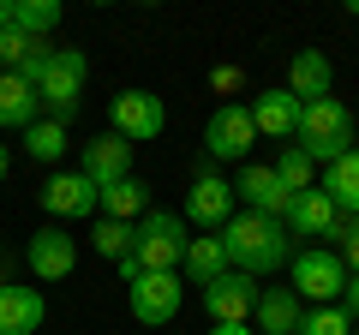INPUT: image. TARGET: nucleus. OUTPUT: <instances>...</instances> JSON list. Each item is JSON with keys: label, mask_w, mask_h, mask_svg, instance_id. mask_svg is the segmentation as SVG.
<instances>
[{"label": "nucleus", "mask_w": 359, "mask_h": 335, "mask_svg": "<svg viewBox=\"0 0 359 335\" xmlns=\"http://www.w3.org/2000/svg\"><path fill=\"white\" fill-rule=\"evenodd\" d=\"M222 245H228V264L240 275H269L294 258V233L276 216H252V210H233V221L222 228Z\"/></svg>", "instance_id": "f257e3e1"}, {"label": "nucleus", "mask_w": 359, "mask_h": 335, "mask_svg": "<svg viewBox=\"0 0 359 335\" xmlns=\"http://www.w3.org/2000/svg\"><path fill=\"white\" fill-rule=\"evenodd\" d=\"M186 245H192L186 221H180L174 210H150V216L132 228V252L114 264V270H120V282H138V275L180 270V264H186Z\"/></svg>", "instance_id": "f03ea898"}, {"label": "nucleus", "mask_w": 359, "mask_h": 335, "mask_svg": "<svg viewBox=\"0 0 359 335\" xmlns=\"http://www.w3.org/2000/svg\"><path fill=\"white\" fill-rule=\"evenodd\" d=\"M84 78H90L84 48H54L48 66H42V78H36L42 120H60V126H72V114L84 108Z\"/></svg>", "instance_id": "7ed1b4c3"}, {"label": "nucleus", "mask_w": 359, "mask_h": 335, "mask_svg": "<svg viewBox=\"0 0 359 335\" xmlns=\"http://www.w3.org/2000/svg\"><path fill=\"white\" fill-rule=\"evenodd\" d=\"M299 150L311 156V162H341L347 150H353V114H347V102H335V96H323V102H306V114H299Z\"/></svg>", "instance_id": "20e7f679"}, {"label": "nucleus", "mask_w": 359, "mask_h": 335, "mask_svg": "<svg viewBox=\"0 0 359 335\" xmlns=\"http://www.w3.org/2000/svg\"><path fill=\"white\" fill-rule=\"evenodd\" d=\"M287 275H294V294L311 299V306H341L347 294V264L335 245H306L287 258Z\"/></svg>", "instance_id": "39448f33"}, {"label": "nucleus", "mask_w": 359, "mask_h": 335, "mask_svg": "<svg viewBox=\"0 0 359 335\" xmlns=\"http://www.w3.org/2000/svg\"><path fill=\"white\" fill-rule=\"evenodd\" d=\"M257 144V126H252V108L245 102H222L204 126V162H245Z\"/></svg>", "instance_id": "423d86ee"}, {"label": "nucleus", "mask_w": 359, "mask_h": 335, "mask_svg": "<svg viewBox=\"0 0 359 335\" xmlns=\"http://www.w3.org/2000/svg\"><path fill=\"white\" fill-rule=\"evenodd\" d=\"M233 198H240L252 216H276V221H287V210H294V192L282 186V174H276L269 162H240Z\"/></svg>", "instance_id": "0eeeda50"}, {"label": "nucleus", "mask_w": 359, "mask_h": 335, "mask_svg": "<svg viewBox=\"0 0 359 335\" xmlns=\"http://www.w3.org/2000/svg\"><path fill=\"white\" fill-rule=\"evenodd\" d=\"M233 204H240V198H233V186L204 162V168L192 174V192H186V221H198L204 233H222V228L233 221Z\"/></svg>", "instance_id": "6e6552de"}, {"label": "nucleus", "mask_w": 359, "mask_h": 335, "mask_svg": "<svg viewBox=\"0 0 359 335\" xmlns=\"http://www.w3.org/2000/svg\"><path fill=\"white\" fill-rule=\"evenodd\" d=\"M108 120H114L108 132H120L126 144H150V138H162L168 108H162V96H156V90H120L114 108H108Z\"/></svg>", "instance_id": "1a4fd4ad"}, {"label": "nucleus", "mask_w": 359, "mask_h": 335, "mask_svg": "<svg viewBox=\"0 0 359 335\" xmlns=\"http://www.w3.org/2000/svg\"><path fill=\"white\" fill-rule=\"evenodd\" d=\"M132 287V317L144 323V329H162V323H174L180 317V270H162V275H138V282H126Z\"/></svg>", "instance_id": "9d476101"}, {"label": "nucleus", "mask_w": 359, "mask_h": 335, "mask_svg": "<svg viewBox=\"0 0 359 335\" xmlns=\"http://www.w3.org/2000/svg\"><path fill=\"white\" fill-rule=\"evenodd\" d=\"M282 228L294 233V240H330V245H335V240H341V228H347V216L330 204V192H323V186H311V192L294 198V210H287Z\"/></svg>", "instance_id": "9b49d317"}, {"label": "nucleus", "mask_w": 359, "mask_h": 335, "mask_svg": "<svg viewBox=\"0 0 359 335\" xmlns=\"http://www.w3.org/2000/svg\"><path fill=\"white\" fill-rule=\"evenodd\" d=\"M25 264L36 270V282H66L78 264V240L66 228H36L25 240Z\"/></svg>", "instance_id": "f8f14e48"}, {"label": "nucleus", "mask_w": 359, "mask_h": 335, "mask_svg": "<svg viewBox=\"0 0 359 335\" xmlns=\"http://www.w3.org/2000/svg\"><path fill=\"white\" fill-rule=\"evenodd\" d=\"M78 174H84L96 192H108L114 180H126L132 174V144L120 138V132H102V138H84V162H78Z\"/></svg>", "instance_id": "ddd939ff"}, {"label": "nucleus", "mask_w": 359, "mask_h": 335, "mask_svg": "<svg viewBox=\"0 0 359 335\" xmlns=\"http://www.w3.org/2000/svg\"><path fill=\"white\" fill-rule=\"evenodd\" d=\"M257 275H240V270H228L222 282H210L204 287V311H210V323H245L257 311Z\"/></svg>", "instance_id": "4468645a"}, {"label": "nucleus", "mask_w": 359, "mask_h": 335, "mask_svg": "<svg viewBox=\"0 0 359 335\" xmlns=\"http://www.w3.org/2000/svg\"><path fill=\"white\" fill-rule=\"evenodd\" d=\"M245 108H252L257 138H276V144H282V138H299V114H306V102H299L287 84H282V90H264L257 102H245Z\"/></svg>", "instance_id": "2eb2a0df"}, {"label": "nucleus", "mask_w": 359, "mask_h": 335, "mask_svg": "<svg viewBox=\"0 0 359 335\" xmlns=\"http://www.w3.org/2000/svg\"><path fill=\"white\" fill-rule=\"evenodd\" d=\"M42 210H48V216H60V221H72V216H90V210H102V192H96V186L84 180V174H54L48 186H42Z\"/></svg>", "instance_id": "dca6fc26"}, {"label": "nucleus", "mask_w": 359, "mask_h": 335, "mask_svg": "<svg viewBox=\"0 0 359 335\" xmlns=\"http://www.w3.org/2000/svg\"><path fill=\"white\" fill-rule=\"evenodd\" d=\"M42 317H48L42 287H18V282L0 287V335H36Z\"/></svg>", "instance_id": "f3484780"}, {"label": "nucleus", "mask_w": 359, "mask_h": 335, "mask_svg": "<svg viewBox=\"0 0 359 335\" xmlns=\"http://www.w3.org/2000/svg\"><path fill=\"white\" fill-rule=\"evenodd\" d=\"M257 335H299V317H306V299L294 287H264L257 294Z\"/></svg>", "instance_id": "a211bd4d"}, {"label": "nucleus", "mask_w": 359, "mask_h": 335, "mask_svg": "<svg viewBox=\"0 0 359 335\" xmlns=\"http://www.w3.org/2000/svg\"><path fill=\"white\" fill-rule=\"evenodd\" d=\"M330 84H335L330 54H323V48H299L294 66H287V90H294L299 102H323V96H330Z\"/></svg>", "instance_id": "6ab92c4d"}, {"label": "nucleus", "mask_w": 359, "mask_h": 335, "mask_svg": "<svg viewBox=\"0 0 359 335\" xmlns=\"http://www.w3.org/2000/svg\"><path fill=\"white\" fill-rule=\"evenodd\" d=\"M233 264H228V245H222V233H204V240H192L186 245V264H180V275L192 287H210V282H222Z\"/></svg>", "instance_id": "aec40b11"}, {"label": "nucleus", "mask_w": 359, "mask_h": 335, "mask_svg": "<svg viewBox=\"0 0 359 335\" xmlns=\"http://www.w3.org/2000/svg\"><path fill=\"white\" fill-rule=\"evenodd\" d=\"M36 120H42L36 90H30L18 72H0V126H6V132H25V126H36Z\"/></svg>", "instance_id": "412c9836"}, {"label": "nucleus", "mask_w": 359, "mask_h": 335, "mask_svg": "<svg viewBox=\"0 0 359 335\" xmlns=\"http://www.w3.org/2000/svg\"><path fill=\"white\" fill-rule=\"evenodd\" d=\"M323 192H330V204L341 210V216H359V144L341 156V162L323 168Z\"/></svg>", "instance_id": "4be33fe9"}, {"label": "nucleus", "mask_w": 359, "mask_h": 335, "mask_svg": "<svg viewBox=\"0 0 359 335\" xmlns=\"http://www.w3.org/2000/svg\"><path fill=\"white\" fill-rule=\"evenodd\" d=\"M102 216H114V221H132V228H138V221L150 216V186H144L138 174L114 180V186L102 192Z\"/></svg>", "instance_id": "5701e85b"}, {"label": "nucleus", "mask_w": 359, "mask_h": 335, "mask_svg": "<svg viewBox=\"0 0 359 335\" xmlns=\"http://www.w3.org/2000/svg\"><path fill=\"white\" fill-rule=\"evenodd\" d=\"M269 168L282 174V186H287V192H294V198L318 186V162H311V156L299 150V144H282V150H276V162H269Z\"/></svg>", "instance_id": "b1692460"}, {"label": "nucleus", "mask_w": 359, "mask_h": 335, "mask_svg": "<svg viewBox=\"0 0 359 335\" xmlns=\"http://www.w3.org/2000/svg\"><path fill=\"white\" fill-rule=\"evenodd\" d=\"M60 18H66L60 0H13V30H25V36H48Z\"/></svg>", "instance_id": "393cba45"}, {"label": "nucleus", "mask_w": 359, "mask_h": 335, "mask_svg": "<svg viewBox=\"0 0 359 335\" xmlns=\"http://www.w3.org/2000/svg\"><path fill=\"white\" fill-rule=\"evenodd\" d=\"M25 156L54 168L66 156V126H60V120H36V126H25Z\"/></svg>", "instance_id": "a878e982"}, {"label": "nucleus", "mask_w": 359, "mask_h": 335, "mask_svg": "<svg viewBox=\"0 0 359 335\" xmlns=\"http://www.w3.org/2000/svg\"><path fill=\"white\" fill-rule=\"evenodd\" d=\"M48 54V42L42 36H25V30H0V72H18V66H30V60H42Z\"/></svg>", "instance_id": "bb28decb"}, {"label": "nucleus", "mask_w": 359, "mask_h": 335, "mask_svg": "<svg viewBox=\"0 0 359 335\" xmlns=\"http://www.w3.org/2000/svg\"><path fill=\"white\" fill-rule=\"evenodd\" d=\"M90 245H96V252H102L108 264H120V258L132 252V221H114V216H102L96 228H90Z\"/></svg>", "instance_id": "cd10ccee"}, {"label": "nucleus", "mask_w": 359, "mask_h": 335, "mask_svg": "<svg viewBox=\"0 0 359 335\" xmlns=\"http://www.w3.org/2000/svg\"><path fill=\"white\" fill-rule=\"evenodd\" d=\"M299 335H353V317H347L341 306H306Z\"/></svg>", "instance_id": "c85d7f7f"}, {"label": "nucleus", "mask_w": 359, "mask_h": 335, "mask_svg": "<svg viewBox=\"0 0 359 335\" xmlns=\"http://www.w3.org/2000/svg\"><path fill=\"white\" fill-rule=\"evenodd\" d=\"M335 252H341L347 275H359V216H347V228H341V240H335Z\"/></svg>", "instance_id": "c756f323"}, {"label": "nucleus", "mask_w": 359, "mask_h": 335, "mask_svg": "<svg viewBox=\"0 0 359 335\" xmlns=\"http://www.w3.org/2000/svg\"><path fill=\"white\" fill-rule=\"evenodd\" d=\"M341 311L359 323V275H347V294H341Z\"/></svg>", "instance_id": "7c9ffc66"}, {"label": "nucleus", "mask_w": 359, "mask_h": 335, "mask_svg": "<svg viewBox=\"0 0 359 335\" xmlns=\"http://www.w3.org/2000/svg\"><path fill=\"white\" fill-rule=\"evenodd\" d=\"M210 84H216V90H240V72H233V66H216V72H210Z\"/></svg>", "instance_id": "2f4dec72"}, {"label": "nucleus", "mask_w": 359, "mask_h": 335, "mask_svg": "<svg viewBox=\"0 0 359 335\" xmlns=\"http://www.w3.org/2000/svg\"><path fill=\"white\" fill-rule=\"evenodd\" d=\"M210 335H257V329H252V323H216Z\"/></svg>", "instance_id": "473e14b6"}, {"label": "nucleus", "mask_w": 359, "mask_h": 335, "mask_svg": "<svg viewBox=\"0 0 359 335\" xmlns=\"http://www.w3.org/2000/svg\"><path fill=\"white\" fill-rule=\"evenodd\" d=\"M13 25V0H0V30Z\"/></svg>", "instance_id": "72a5a7b5"}, {"label": "nucleus", "mask_w": 359, "mask_h": 335, "mask_svg": "<svg viewBox=\"0 0 359 335\" xmlns=\"http://www.w3.org/2000/svg\"><path fill=\"white\" fill-rule=\"evenodd\" d=\"M6 168H13V150H6V144H0V180H6Z\"/></svg>", "instance_id": "f704fd0d"}, {"label": "nucleus", "mask_w": 359, "mask_h": 335, "mask_svg": "<svg viewBox=\"0 0 359 335\" xmlns=\"http://www.w3.org/2000/svg\"><path fill=\"white\" fill-rule=\"evenodd\" d=\"M353 335H359V323H353Z\"/></svg>", "instance_id": "c9c22d12"}]
</instances>
